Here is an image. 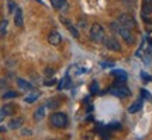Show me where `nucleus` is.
Returning a JSON list of instances; mask_svg holds the SVG:
<instances>
[{"instance_id":"1","label":"nucleus","mask_w":152,"mask_h":140,"mask_svg":"<svg viewBox=\"0 0 152 140\" xmlns=\"http://www.w3.org/2000/svg\"><path fill=\"white\" fill-rule=\"evenodd\" d=\"M110 28L113 30L114 32H117L120 35V37L124 39L125 42L128 43V45H132V43L135 42V38H134V35H132V32H131L128 28L123 27L121 24H120L118 21H114V22H110Z\"/></svg>"},{"instance_id":"2","label":"nucleus","mask_w":152,"mask_h":140,"mask_svg":"<svg viewBox=\"0 0 152 140\" xmlns=\"http://www.w3.org/2000/svg\"><path fill=\"white\" fill-rule=\"evenodd\" d=\"M89 35H90V39H92L93 42H103L104 39H106V37H104V28L99 22L92 24Z\"/></svg>"},{"instance_id":"3","label":"nucleus","mask_w":152,"mask_h":140,"mask_svg":"<svg viewBox=\"0 0 152 140\" xmlns=\"http://www.w3.org/2000/svg\"><path fill=\"white\" fill-rule=\"evenodd\" d=\"M49 122L54 128H58V129H64L68 126V116L62 112H54L51 116H49Z\"/></svg>"},{"instance_id":"4","label":"nucleus","mask_w":152,"mask_h":140,"mask_svg":"<svg viewBox=\"0 0 152 140\" xmlns=\"http://www.w3.org/2000/svg\"><path fill=\"white\" fill-rule=\"evenodd\" d=\"M109 92L120 98H125L131 95V91L128 90V87H125L124 83H120V81H115V84L113 86V88H110Z\"/></svg>"},{"instance_id":"5","label":"nucleus","mask_w":152,"mask_h":140,"mask_svg":"<svg viewBox=\"0 0 152 140\" xmlns=\"http://www.w3.org/2000/svg\"><path fill=\"white\" fill-rule=\"evenodd\" d=\"M117 21L123 25V27L125 28H128V30H132V28H135L137 27V21H135V18L131 16V14H120L118 18H117Z\"/></svg>"},{"instance_id":"6","label":"nucleus","mask_w":152,"mask_h":140,"mask_svg":"<svg viewBox=\"0 0 152 140\" xmlns=\"http://www.w3.org/2000/svg\"><path fill=\"white\" fill-rule=\"evenodd\" d=\"M104 45H106V48L109 49V51H113V52H121V45L120 42L113 37H109L104 39Z\"/></svg>"},{"instance_id":"7","label":"nucleus","mask_w":152,"mask_h":140,"mask_svg":"<svg viewBox=\"0 0 152 140\" xmlns=\"http://www.w3.org/2000/svg\"><path fill=\"white\" fill-rule=\"evenodd\" d=\"M61 21H62V24L65 25L66 28H68V31L72 34V37H75V38H79L80 37V32H79V28L75 27L73 24H72L68 18H65V17H61Z\"/></svg>"},{"instance_id":"8","label":"nucleus","mask_w":152,"mask_h":140,"mask_svg":"<svg viewBox=\"0 0 152 140\" xmlns=\"http://www.w3.org/2000/svg\"><path fill=\"white\" fill-rule=\"evenodd\" d=\"M141 17L144 18V21L149 24L152 22V4H145L142 6V10H141Z\"/></svg>"},{"instance_id":"9","label":"nucleus","mask_w":152,"mask_h":140,"mask_svg":"<svg viewBox=\"0 0 152 140\" xmlns=\"http://www.w3.org/2000/svg\"><path fill=\"white\" fill-rule=\"evenodd\" d=\"M48 42H49V45H54V46L61 45V42H62L61 34L58 32V31H51V32L48 34Z\"/></svg>"},{"instance_id":"10","label":"nucleus","mask_w":152,"mask_h":140,"mask_svg":"<svg viewBox=\"0 0 152 140\" xmlns=\"http://www.w3.org/2000/svg\"><path fill=\"white\" fill-rule=\"evenodd\" d=\"M23 122H24V119H23V118H14V119H11L10 122H9L7 128H9L10 130L20 129V128L23 126Z\"/></svg>"},{"instance_id":"11","label":"nucleus","mask_w":152,"mask_h":140,"mask_svg":"<svg viewBox=\"0 0 152 140\" xmlns=\"http://www.w3.org/2000/svg\"><path fill=\"white\" fill-rule=\"evenodd\" d=\"M17 86L20 87L23 91H33V84L26 81L24 79H17Z\"/></svg>"},{"instance_id":"12","label":"nucleus","mask_w":152,"mask_h":140,"mask_svg":"<svg viewBox=\"0 0 152 140\" xmlns=\"http://www.w3.org/2000/svg\"><path fill=\"white\" fill-rule=\"evenodd\" d=\"M14 24L17 27H23V10L21 7H17L14 11Z\"/></svg>"},{"instance_id":"13","label":"nucleus","mask_w":152,"mask_h":140,"mask_svg":"<svg viewBox=\"0 0 152 140\" xmlns=\"http://www.w3.org/2000/svg\"><path fill=\"white\" fill-rule=\"evenodd\" d=\"M113 76H115L117 81H120V83H125L127 79H128L124 70H113Z\"/></svg>"},{"instance_id":"14","label":"nucleus","mask_w":152,"mask_h":140,"mask_svg":"<svg viewBox=\"0 0 152 140\" xmlns=\"http://www.w3.org/2000/svg\"><path fill=\"white\" fill-rule=\"evenodd\" d=\"M44 116H45V105H42V107H38L37 109H35V112H34V119H35L37 122L42 121Z\"/></svg>"},{"instance_id":"15","label":"nucleus","mask_w":152,"mask_h":140,"mask_svg":"<svg viewBox=\"0 0 152 140\" xmlns=\"http://www.w3.org/2000/svg\"><path fill=\"white\" fill-rule=\"evenodd\" d=\"M1 109H3V112H4L6 115L11 116V115H14V112H16V105H14V104H6Z\"/></svg>"},{"instance_id":"16","label":"nucleus","mask_w":152,"mask_h":140,"mask_svg":"<svg viewBox=\"0 0 152 140\" xmlns=\"http://www.w3.org/2000/svg\"><path fill=\"white\" fill-rule=\"evenodd\" d=\"M38 98H39V92H38V91H31L27 97H26V102H27V104H33V102H35V101H37Z\"/></svg>"},{"instance_id":"17","label":"nucleus","mask_w":152,"mask_h":140,"mask_svg":"<svg viewBox=\"0 0 152 140\" xmlns=\"http://www.w3.org/2000/svg\"><path fill=\"white\" fill-rule=\"evenodd\" d=\"M141 108H142V100H138V101H135L132 105H130V108H128V112H130V113H135V112H138Z\"/></svg>"},{"instance_id":"18","label":"nucleus","mask_w":152,"mask_h":140,"mask_svg":"<svg viewBox=\"0 0 152 140\" xmlns=\"http://www.w3.org/2000/svg\"><path fill=\"white\" fill-rule=\"evenodd\" d=\"M69 87H71V79L66 76V77H64V79L59 81V86H58V88H59V90H62V88H69Z\"/></svg>"},{"instance_id":"19","label":"nucleus","mask_w":152,"mask_h":140,"mask_svg":"<svg viewBox=\"0 0 152 140\" xmlns=\"http://www.w3.org/2000/svg\"><path fill=\"white\" fill-rule=\"evenodd\" d=\"M7 27H9V21H7V20H1V21H0V37H4L6 35Z\"/></svg>"},{"instance_id":"20","label":"nucleus","mask_w":152,"mask_h":140,"mask_svg":"<svg viewBox=\"0 0 152 140\" xmlns=\"http://www.w3.org/2000/svg\"><path fill=\"white\" fill-rule=\"evenodd\" d=\"M65 3H66V0H51V4L54 6V9H56V10H59Z\"/></svg>"},{"instance_id":"21","label":"nucleus","mask_w":152,"mask_h":140,"mask_svg":"<svg viewBox=\"0 0 152 140\" xmlns=\"http://www.w3.org/2000/svg\"><path fill=\"white\" fill-rule=\"evenodd\" d=\"M16 9H17V4L13 1V0H7V10H9V13H13L14 14V11H16Z\"/></svg>"},{"instance_id":"22","label":"nucleus","mask_w":152,"mask_h":140,"mask_svg":"<svg viewBox=\"0 0 152 140\" xmlns=\"http://www.w3.org/2000/svg\"><path fill=\"white\" fill-rule=\"evenodd\" d=\"M45 107L51 108V109H56V108L59 107V102H58V101H54V100H48L47 104H45Z\"/></svg>"},{"instance_id":"23","label":"nucleus","mask_w":152,"mask_h":140,"mask_svg":"<svg viewBox=\"0 0 152 140\" xmlns=\"http://www.w3.org/2000/svg\"><path fill=\"white\" fill-rule=\"evenodd\" d=\"M17 95H18V92L17 91H6L3 95H1V98H16Z\"/></svg>"},{"instance_id":"24","label":"nucleus","mask_w":152,"mask_h":140,"mask_svg":"<svg viewBox=\"0 0 152 140\" xmlns=\"http://www.w3.org/2000/svg\"><path fill=\"white\" fill-rule=\"evenodd\" d=\"M77 25H79V31L87 30V24H86V20H85V18H80V20L77 21Z\"/></svg>"},{"instance_id":"25","label":"nucleus","mask_w":152,"mask_h":140,"mask_svg":"<svg viewBox=\"0 0 152 140\" xmlns=\"http://www.w3.org/2000/svg\"><path fill=\"white\" fill-rule=\"evenodd\" d=\"M107 128H109V130H120L121 129V123L120 122H111Z\"/></svg>"},{"instance_id":"26","label":"nucleus","mask_w":152,"mask_h":140,"mask_svg":"<svg viewBox=\"0 0 152 140\" xmlns=\"http://www.w3.org/2000/svg\"><path fill=\"white\" fill-rule=\"evenodd\" d=\"M93 139H94V133L93 132H87V133L82 136V140H93Z\"/></svg>"},{"instance_id":"27","label":"nucleus","mask_w":152,"mask_h":140,"mask_svg":"<svg viewBox=\"0 0 152 140\" xmlns=\"http://www.w3.org/2000/svg\"><path fill=\"white\" fill-rule=\"evenodd\" d=\"M97 91H99V84H97V81H93L92 86H90V92H92V94H96Z\"/></svg>"},{"instance_id":"28","label":"nucleus","mask_w":152,"mask_h":140,"mask_svg":"<svg viewBox=\"0 0 152 140\" xmlns=\"http://www.w3.org/2000/svg\"><path fill=\"white\" fill-rule=\"evenodd\" d=\"M141 95L142 97H145V100H149V101L152 100V95L147 91V90H141Z\"/></svg>"},{"instance_id":"29","label":"nucleus","mask_w":152,"mask_h":140,"mask_svg":"<svg viewBox=\"0 0 152 140\" xmlns=\"http://www.w3.org/2000/svg\"><path fill=\"white\" fill-rule=\"evenodd\" d=\"M141 77H142V80L144 81H151L152 80V77L148 74V73H145V71H142L141 73Z\"/></svg>"},{"instance_id":"30","label":"nucleus","mask_w":152,"mask_h":140,"mask_svg":"<svg viewBox=\"0 0 152 140\" xmlns=\"http://www.w3.org/2000/svg\"><path fill=\"white\" fill-rule=\"evenodd\" d=\"M55 84V79H52V80H45L44 81V86H54Z\"/></svg>"},{"instance_id":"31","label":"nucleus","mask_w":152,"mask_h":140,"mask_svg":"<svg viewBox=\"0 0 152 140\" xmlns=\"http://www.w3.org/2000/svg\"><path fill=\"white\" fill-rule=\"evenodd\" d=\"M45 74L51 77V76H54V69H45Z\"/></svg>"},{"instance_id":"32","label":"nucleus","mask_w":152,"mask_h":140,"mask_svg":"<svg viewBox=\"0 0 152 140\" xmlns=\"http://www.w3.org/2000/svg\"><path fill=\"white\" fill-rule=\"evenodd\" d=\"M102 66H103V67H111V66H114V63L113 62H103Z\"/></svg>"},{"instance_id":"33","label":"nucleus","mask_w":152,"mask_h":140,"mask_svg":"<svg viewBox=\"0 0 152 140\" xmlns=\"http://www.w3.org/2000/svg\"><path fill=\"white\" fill-rule=\"evenodd\" d=\"M6 87H7V83L4 80H0V90H4Z\"/></svg>"},{"instance_id":"34","label":"nucleus","mask_w":152,"mask_h":140,"mask_svg":"<svg viewBox=\"0 0 152 140\" xmlns=\"http://www.w3.org/2000/svg\"><path fill=\"white\" fill-rule=\"evenodd\" d=\"M4 116H6V113L3 112V109L0 108V122H3V121H4Z\"/></svg>"},{"instance_id":"35","label":"nucleus","mask_w":152,"mask_h":140,"mask_svg":"<svg viewBox=\"0 0 152 140\" xmlns=\"http://www.w3.org/2000/svg\"><path fill=\"white\" fill-rule=\"evenodd\" d=\"M24 135H33V130H30V129H24V132H23Z\"/></svg>"},{"instance_id":"36","label":"nucleus","mask_w":152,"mask_h":140,"mask_svg":"<svg viewBox=\"0 0 152 140\" xmlns=\"http://www.w3.org/2000/svg\"><path fill=\"white\" fill-rule=\"evenodd\" d=\"M145 4H152V0H144Z\"/></svg>"},{"instance_id":"37","label":"nucleus","mask_w":152,"mask_h":140,"mask_svg":"<svg viewBox=\"0 0 152 140\" xmlns=\"http://www.w3.org/2000/svg\"><path fill=\"white\" fill-rule=\"evenodd\" d=\"M3 132H6V128H0V133H3Z\"/></svg>"},{"instance_id":"38","label":"nucleus","mask_w":152,"mask_h":140,"mask_svg":"<svg viewBox=\"0 0 152 140\" xmlns=\"http://www.w3.org/2000/svg\"><path fill=\"white\" fill-rule=\"evenodd\" d=\"M148 42H149V43H151V45H152V39H148Z\"/></svg>"},{"instance_id":"39","label":"nucleus","mask_w":152,"mask_h":140,"mask_svg":"<svg viewBox=\"0 0 152 140\" xmlns=\"http://www.w3.org/2000/svg\"><path fill=\"white\" fill-rule=\"evenodd\" d=\"M49 140H51V139H49Z\"/></svg>"}]
</instances>
